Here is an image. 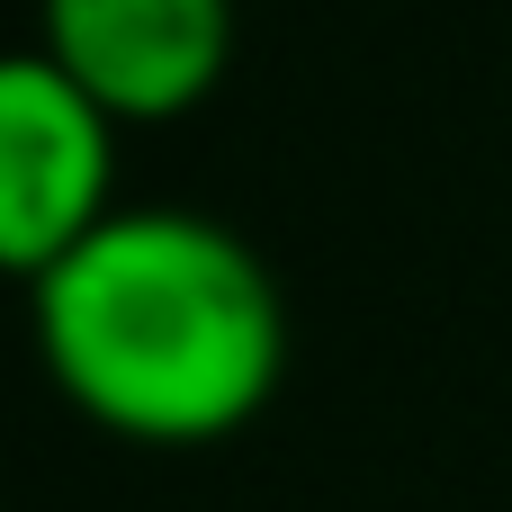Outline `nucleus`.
<instances>
[{
  "mask_svg": "<svg viewBox=\"0 0 512 512\" xmlns=\"http://www.w3.org/2000/svg\"><path fill=\"white\" fill-rule=\"evenodd\" d=\"M27 315L63 405L144 450L234 441L288 378L270 261L225 216L180 198H135L90 225L27 288Z\"/></svg>",
  "mask_w": 512,
  "mask_h": 512,
  "instance_id": "f257e3e1",
  "label": "nucleus"
},
{
  "mask_svg": "<svg viewBox=\"0 0 512 512\" xmlns=\"http://www.w3.org/2000/svg\"><path fill=\"white\" fill-rule=\"evenodd\" d=\"M117 207V117L45 45H0V270L36 288Z\"/></svg>",
  "mask_w": 512,
  "mask_h": 512,
  "instance_id": "f03ea898",
  "label": "nucleus"
},
{
  "mask_svg": "<svg viewBox=\"0 0 512 512\" xmlns=\"http://www.w3.org/2000/svg\"><path fill=\"white\" fill-rule=\"evenodd\" d=\"M36 45L117 117H180L234 63V0H36Z\"/></svg>",
  "mask_w": 512,
  "mask_h": 512,
  "instance_id": "7ed1b4c3",
  "label": "nucleus"
}]
</instances>
